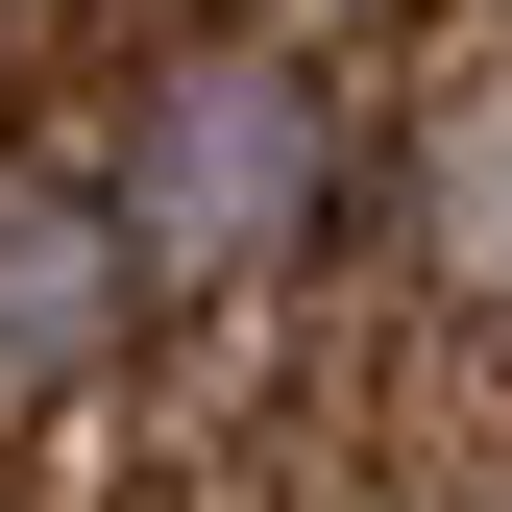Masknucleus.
Listing matches in <instances>:
<instances>
[{"instance_id": "f257e3e1", "label": "nucleus", "mask_w": 512, "mask_h": 512, "mask_svg": "<svg viewBox=\"0 0 512 512\" xmlns=\"http://www.w3.org/2000/svg\"><path fill=\"white\" fill-rule=\"evenodd\" d=\"M122 220L171 244V293H317L366 244V196H391V74H366L342 25L269 49V25H196L147 98L98 122Z\"/></svg>"}]
</instances>
